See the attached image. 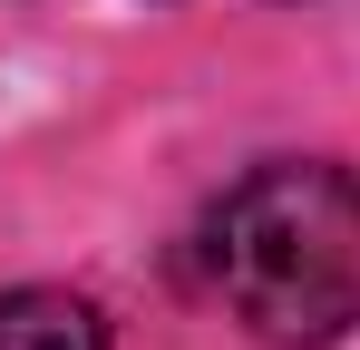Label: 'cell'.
I'll return each mask as SVG.
<instances>
[{"mask_svg": "<svg viewBox=\"0 0 360 350\" xmlns=\"http://www.w3.org/2000/svg\"><path fill=\"white\" fill-rule=\"evenodd\" d=\"M0 350H108V321L78 292H0Z\"/></svg>", "mask_w": 360, "mask_h": 350, "instance_id": "2", "label": "cell"}, {"mask_svg": "<svg viewBox=\"0 0 360 350\" xmlns=\"http://www.w3.org/2000/svg\"><path fill=\"white\" fill-rule=\"evenodd\" d=\"M214 283L273 350H321L360 321V185L321 156L253 166L214 214Z\"/></svg>", "mask_w": 360, "mask_h": 350, "instance_id": "1", "label": "cell"}]
</instances>
